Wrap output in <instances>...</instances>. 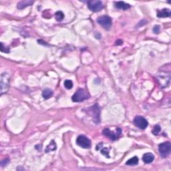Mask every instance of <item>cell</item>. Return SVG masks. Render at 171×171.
Instances as JSON below:
<instances>
[{
	"mask_svg": "<svg viewBox=\"0 0 171 171\" xmlns=\"http://www.w3.org/2000/svg\"><path fill=\"white\" fill-rule=\"evenodd\" d=\"M156 79L161 88H166L169 86L170 81V64L166 66H164L160 69L158 74H156Z\"/></svg>",
	"mask_w": 171,
	"mask_h": 171,
	"instance_id": "obj_1",
	"label": "cell"
},
{
	"mask_svg": "<svg viewBox=\"0 0 171 171\" xmlns=\"http://www.w3.org/2000/svg\"><path fill=\"white\" fill-rule=\"evenodd\" d=\"M90 98V94L86 90L80 88L72 97V100L74 102H81Z\"/></svg>",
	"mask_w": 171,
	"mask_h": 171,
	"instance_id": "obj_2",
	"label": "cell"
},
{
	"mask_svg": "<svg viewBox=\"0 0 171 171\" xmlns=\"http://www.w3.org/2000/svg\"><path fill=\"white\" fill-rule=\"evenodd\" d=\"M10 76L7 73H3L1 75V95L6 93L9 87Z\"/></svg>",
	"mask_w": 171,
	"mask_h": 171,
	"instance_id": "obj_3",
	"label": "cell"
},
{
	"mask_svg": "<svg viewBox=\"0 0 171 171\" xmlns=\"http://www.w3.org/2000/svg\"><path fill=\"white\" fill-rule=\"evenodd\" d=\"M102 133L104 136L109 138L112 141H116L120 137L121 134H122V130H121L120 128H116V132H112L110 130V128H106L104 129Z\"/></svg>",
	"mask_w": 171,
	"mask_h": 171,
	"instance_id": "obj_4",
	"label": "cell"
},
{
	"mask_svg": "<svg viewBox=\"0 0 171 171\" xmlns=\"http://www.w3.org/2000/svg\"><path fill=\"white\" fill-rule=\"evenodd\" d=\"M171 150V145L169 142L161 143L158 146V151L162 158H166L169 155Z\"/></svg>",
	"mask_w": 171,
	"mask_h": 171,
	"instance_id": "obj_5",
	"label": "cell"
},
{
	"mask_svg": "<svg viewBox=\"0 0 171 171\" xmlns=\"http://www.w3.org/2000/svg\"><path fill=\"white\" fill-rule=\"evenodd\" d=\"M88 7L93 12H98L104 8V5L102 2L99 0H92L88 2Z\"/></svg>",
	"mask_w": 171,
	"mask_h": 171,
	"instance_id": "obj_6",
	"label": "cell"
},
{
	"mask_svg": "<svg viewBox=\"0 0 171 171\" xmlns=\"http://www.w3.org/2000/svg\"><path fill=\"white\" fill-rule=\"evenodd\" d=\"M76 143L79 147L83 148H90L91 147V141L84 135L79 136L76 139Z\"/></svg>",
	"mask_w": 171,
	"mask_h": 171,
	"instance_id": "obj_7",
	"label": "cell"
},
{
	"mask_svg": "<svg viewBox=\"0 0 171 171\" xmlns=\"http://www.w3.org/2000/svg\"><path fill=\"white\" fill-rule=\"evenodd\" d=\"M97 22L105 30H109L112 26V19L108 16H103L99 17L97 19Z\"/></svg>",
	"mask_w": 171,
	"mask_h": 171,
	"instance_id": "obj_8",
	"label": "cell"
},
{
	"mask_svg": "<svg viewBox=\"0 0 171 171\" xmlns=\"http://www.w3.org/2000/svg\"><path fill=\"white\" fill-rule=\"evenodd\" d=\"M133 123L136 126H137L140 129L142 130H145L147 128V127L148 125V121L142 116H136L133 120Z\"/></svg>",
	"mask_w": 171,
	"mask_h": 171,
	"instance_id": "obj_9",
	"label": "cell"
},
{
	"mask_svg": "<svg viewBox=\"0 0 171 171\" xmlns=\"http://www.w3.org/2000/svg\"><path fill=\"white\" fill-rule=\"evenodd\" d=\"M92 112V115L93 116V120L96 124L100 122V108L98 104H94L93 106L90 108Z\"/></svg>",
	"mask_w": 171,
	"mask_h": 171,
	"instance_id": "obj_10",
	"label": "cell"
},
{
	"mask_svg": "<svg viewBox=\"0 0 171 171\" xmlns=\"http://www.w3.org/2000/svg\"><path fill=\"white\" fill-rule=\"evenodd\" d=\"M171 15V11L169 9H162V10H158V18H169Z\"/></svg>",
	"mask_w": 171,
	"mask_h": 171,
	"instance_id": "obj_11",
	"label": "cell"
},
{
	"mask_svg": "<svg viewBox=\"0 0 171 171\" xmlns=\"http://www.w3.org/2000/svg\"><path fill=\"white\" fill-rule=\"evenodd\" d=\"M34 3V1H31V0H24V1H21L18 3L17 7L18 9H24L25 7H28V6L32 5Z\"/></svg>",
	"mask_w": 171,
	"mask_h": 171,
	"instance_id": "obj_12",
	"label": "cell"
},
{
	"mask_svg": "<svg viewBox=\"0 0 171 171\" xmlns=\"http://www.w3.org/2000/svg\"><path fill=\"white\" fill-rule=\"evenodd\" d=\"M115 7L118 9H122V10H126L130 8V5L128 3H125L124 1H117L115 2Z\"/></svg>",
	"mask_w": 171,
	"mask_h": 171,
	"instance_id": "obj_13",
	"label": "cell"
},
{
	"mask_svg": "<svg viewBox=\"0 0 171 171\" xmlns=\"http://www.w3.org/2000/svg\"><path fill=\"white\" fill-rule=\"evenodd\" d=\"M154 156L153 155V154L150 153V152L145 154L143 156V160L147 164L151 163V162L154 160Z\"/></svg>",
	"mask_w": 171,
	"mask_h": 171,
	"instance_id": "obj_14",
	"label": "cell"
},
{
	"mask_svg": "<svg viewBox=\"0 0 171 171\" xmlns=\"http://www.w3.org/2000/svg\"><path fill=\"white\" fill-rule=\"evenodd\" d=\"M53 95V91L50 89H45L42 92V96L45 99L50 98Z\"/></svg>",
	"mask_w": 171,
	"mask_h": 171,
	"instance_id": "obj_15",
	"label": "cell"
},
{
	"mask_svg": "<svg viewBox=\"0 0 171 171\" xmlns=\"http://www.w3.org/2000/svg\"><path fill=\"white\" fill-rule=\"evenodd\" d=\"M56 144H55L54 141H51L50 143L49 144L48 146H47L46 148V152H49L51 151H53V150H55L56 149Z\"/></svg>",
	"mask_w": 171,
	"mask_h": 171,
	"instance_id": "obj_16",
	"label": "cell"
},
{
	"mask_svg": "<svg viewBox=\"0 0 171 171\" xmlns=\"http://www.w3.org/2000/svg\"><path fill=\"white\" fill-rule=\"evenodd\" d=\"M138 163H139V158H138L137 156H134V157L131 158L130 159H129L128 161H126V164L129 166H133L137 165Z\"/></svg>",
	"mask_w": 171,
	"mask_h": 171,
	"instance_id": "obj_17",
	"label": "cell"
},
{
	"mask_svg": "<svg viewBox=\"0 0 171 171\" xmlns=\"http://www.w3.org/2000/svg\"><path fill=\"white\" fill-rule=\"evenodd\" d=\"M55 18L57 22L62 21L64 18V14L63 12L61 11H58L55 12Z\"/></svg>",
	"mask_w": 171,
	"mask_h": 171,
	"instance_id": "obj_18",
	"label": "cell"
},
{
	"mask_svg": "<svg viewBox=\"0 0 171 171\" xmlns=\"http://www.w3.org/2000/svg\"><path fill=\"white\" fill-rule=\"evenodd\" d=\"M161 131V128L159 125H155L153 128V129H152V132L153 134L154 135H158V134L160 133V132Z\"/></svg>",
	"mask_w": 171,
	"mask_h": 171,
	"instance_id": "obj_19",
	"label": "cell"
},
{
	"mask_svg": "<svg viewBox=\"0 0 171 171\" xmlns=\"http://www.w3.org/2000/svg\"><path fill=\"white\" fill-rule=\"evenodd\" d=\"M64 86L66 88H67V89H68V90L72 89V87H73V82L70 80H65Z\"/></svg>",
	"mask_w": 171,
	"mask_h": 171,
	"instance_id": "obj_20",
	"label": "cell"
},
{
	"mask_svg": "<svg viewBox=\"0 0 171 171\" xmlns=\"http://www.w3.org/2000/svg\"><path fill=\"white\" fill-rule=\"evenodd\" d=\"M109 151H110V150H108V148H104L102 150H101V153H102L103 155L106 156V157L109 158V156H108L109 155Z\"/></svg>",
	"mask_w": 171,
	"mask_h": 171,
	"instance_id": "obj_21",
	"label": "cell"
},
{
	"mask_svg": "<svg viewBox=\"0 0 171 171\" xmlns=\"http://www.w3.org/2000/svg\"><path fill=\"white\" fill-rule=\"evenodd\" d=\"M0 49H1V51H2V52H5V53L9 52V48H5V47H4L3 44L2 42L1 43V48H0Z\"/></svg>",
	"mask_w": 171,
	"mask_h": 171,
	"instance_id": "obj_22",
	"label": "cell"
},
{
	"mask_svg": "<svg viewBox=\"0 0 171 171\" xmlns=\"http://www.w3.org/2000/svg\"><path fill=\"white\" fill-rule=\"evenodd\" d=\"M160 26H155L154 27V28H153V32H154V34H158V33L160 32Z\"/></svg>",
	"mask_w": 171,
	"mask_h": 171,
	"instance_id": "obj_23",
	"label": "cell"
},
{
	"mask_svg": "<svg viewBox=\"0 0 171 171\" xmlns=\"http://www.w3.org/2000/svg\"><path fill=\"white\" fill-rule=\"evenodd\" d=\"M8 162H9V159H5V160H3L1 161V166H4L7 164Z\"/></svg>",
	"mask_w": 171,
	"mask_h": 171,
	"instance_id": "obj_24",
	"label": "cell"
},
{
	"mask_svg": "<svg viewBox=\"0 0 171 171\" xmlns=\"http://www.w3.org/2000/svg\"><path fill=\"white\" fill-rule=\"evenodd\" d=\"M123 43V42L122 40H117L116 42V45H121Z\"/></svg>",
	"mask_w": 171,
	"mask_h": 171,
	"instance_id": "obj_25",
	"label": "cell"
}]
</instances>
